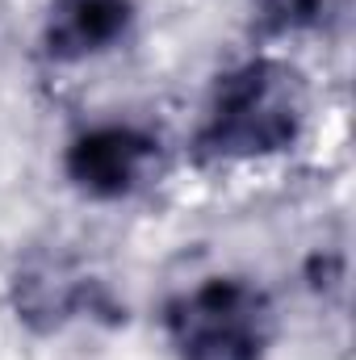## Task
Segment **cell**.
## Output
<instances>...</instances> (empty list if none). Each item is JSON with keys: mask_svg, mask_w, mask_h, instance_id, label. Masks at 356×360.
<instances>
[{"mask_svg": "<svg viewBox=\"0 0 356 360\" xmlns=\"http://www.w3.org/2000/svg\"><path fill=\"white\" fill-rule=\"evenodd\" d=\"M160 340L172 360H272L281 310L248 272H210L164 297Z\"/></svg>", "mask_w": 356, "mask_h": 360, "instance_id": "2", "label": "cell"}, {"mask_svg": "<svg viewBox=\"0 0 356 360\" xmlns=\"http://www.w3.org/2000/svg\"><path fill=\"white\" fill-rule=\"evenodd\" d=\"M4 302L17 327L34 340H55L84 323H126V306L117 302L109 281L68 248H30L25 256H17L4 281Z\"/></svg>", "mask_w": 356, "mask_h": 360, "instance_id": "3", "label": "cell"}, {"mask_svg": "<svg viewBox=\"0 0 356 360\" xmlns=\"http://www.w3.org/2000/svg\"><path fill=\"white\" fill-rule=\"evenodd\" d=\"M252 17L281 42L336 38L352 17V0H252Z\"/></svg>", "mask_w": 356, "mask_h": 360, "instance_id": "6", "label": "cell"}, {"mask_svg": "<svg viewBox=\"0 0 356 360\" xmlns=\"http://www.w3.org/2000/svg\"><path fill=\"white\" fill-rule=\"evenodd\" d=\"M139 0H46L38 17V55L59 72L92 68L126 51L139 34Z\"/></svg>", "mask_w": 356, "mask_h": 360, "instance_id": "5", "label": "cell"}, {"mask_svg": "<svg viewBox=\"0 0 356 360\" xmlns=\"http://www.w3.org/2000/svg\"><path fill=\"white\" fill-rule=\"evenodd\" d=\"M314 126V84L281 51H256L222 68L189 130V160L201 172H248L289 160Z\"/></svg>", "mask_w": 356, "mask_h": 360, "instance_id": "1", "label": "cell"}, {"mask_svg": "<svg viewBox=\"0 0 356 360\" xmlns=\"http://www.w3.org/2000/svg\"><path fill=\"white\" fill-rule=\"evenodd\" d=\"M168 172V143L139 117H96L59 147V176L89 205H126Z\"/></svg>", "mask_w": 356, "mask_h": 360, "instance_id": "4", "label": "cell"}]
</instances>
